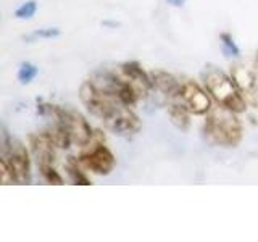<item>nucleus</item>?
<instances>
[{"label":"nucleus","instance_id":"nucleus-1","mask_svg":"<svg viewBox=\"0 0 258 242\" xmlns=\"http://www.w3.org/2000/svg\"><path fill=\"white\" fill-rule=\"evenodd\" d=\"M242 123L236 116V111L224 107H216L210 110L205 121L207 139L221 147H236L242 141Z\"/></svg>","mask_w":258,"mask_h":242},{"label":"nucleus","instance_id":"nucleus-2","mask_svg":"<svg viewBox=\"0 0 258 242\" xmlns=\"http://www.w3.org/2000/svg\"><path fill=\"white\" fill-rule=\"evenodd\" d=\"M204 83L212 99L224 108H229L236 113L245 110V99L240 94L239 87L223 70L210 67L204 75Z\"/></svg>","mask_w":258,"mask_h":242},{"label":"nucleus","instance_id":"nucleus-3","mask_svg":"<svg viewBox=\"0 0 258 242\" xmlns=\"http://www.w3.org/2000/svg\"><path fill=\"white\" fill-rule=\"evenodd\" d=\"M79 163L83 168L89 169L97 176H107L115 168L116 158L107 145L102 141H94L92 136L91 142L86 145V150L81 153Z\"/></svg>","mask_w":258,"mask_h":242},{"label":"nucleus","instance_id":"nucleus-4","mask_svg":"<svg viewBox=\"0 0 258 242\" xmlns=\"http://www.w3.org/2000/svg\"><path fill=\"white\" fill-rule=\"evenodd\" d=\"M0 160L5 161L10 169L15 184H29L31 183V160L26 147L16 139L2 147V157Z\"/></svg>","mask_w":258,"mask_h":242},{"label":"nucleus","instance_id":"nucleus-5","mask_svg":"<svg viewBox=\"0 0 258 242\" xmlns=\"http://www.w3.org/2000/svg\"><path fill=\"white\" fill-rule=\"evenodd\" d=\"M103 123L113 134L123 137L134 136L142 128L139 116L131 110V107H126L123 103L113 105L110 111L103 116Z\"/></svg>","mask_w":258,"mask_h":242},{"label":"nucleus","instance_id":"nucleus-6","mask_svg":"<svg viewBox=\"0 0 258 242\" xmlns=\"http://www.w3.org/2000/svg\"><path fill=\"white\" fill-rule=\"evenodd\" d=\"M185 108H187L192 115H207L212 110V95L208 94V91L202 89L197 83H187L182 84L181 94L177 97Z\"/></svg>","mask_w":258,"mask_h":242},{"label":"nucleus","instance_id":"nucleus-7","mask_svg":"<svg viewBox=\"0 0 258 242\" xmlns=\"http://www.w3.org/2000/svg\"><path fill=\"white\" fill-rule=\"evenodd\" d=\"M60 119L63 121V125L67 126L73 144L79 145V147H86V145L91 142L92 136H94L92 128L79 111L64 108L61 111Z\"/></svg>","mask_w":258,"mask_h":242},{"label":"nucleus","instance_id":"nucleus-8","mask_svg":"<svg viewBox=\"0 0 258 242\" xmlns=\"http://www.w3.org/2000/svg\"><path fill=\"white\" fill-rule=\"evenodd\" d=\"M79 97H81V102L86 105V108L91 111L92 115L99 116L100 119H103V116L110 111L113 105L118 103L115 100H111L110 97H107L105 94H102L91 81H86V83L81 86Z\"/></svg>","mask_w":258,"mask_h":242},{"label":"nucleus","instance_id":"nucleus-9","mask_svg":"<svg viewBox=\"0 0 258 242\" xmlns=\"http://www.w3.org/2000/svg\"><path fill=\"white\" fill-rule=\"evenodd\" d=\"M118 73L136 89V92L139 94L141 99L147 97V94L150 92V89H153L150 73H145L137 62H126V63H123L119 67Z\"/></svg>","mask_w":258,"mask_h":242},{"label":"nucleus","instance_id":"nucleus-10","mask_svg":"<svg viewBox=\"0 0 258 242\" xmlns=\"http://www.w3.org/2000/svg\"><path fill=\"white\" fill-rule=\"evenodd\" d=\"M29 145H31L32 157L36 158L39 168L52 166L55 163V147H56V145H55L53 139L47 131L31 136L29 137Z\"/></svg>","mask_w":258,"mask_h":242},{"label":"nucleus","instance_id":"nucleus-11","mask_svg":"<svg viewBox=\"0 0 258 242\" xmlns=\"http://www.w3.org/2000/svg\"><path fill=\"white\" fill-rule=\"evenodd\" d=\"M232 79L236 86L239 87L240 94L244 95V99L253 103L258 108V75L252 70L245 67H234L232 70Z\"/></svg>","mask_w":258,"mask_h":242},{"label":"nucleus","instance_id":"nucleus-12","mask_svg":"<svg viewBox=\"0 0 258 242\" xmlns=\"http://www.w3.org/2000/svg\"><path fill=\"white\" fill-rule=\"evenodd\" d=\"M150 78L153 83V89H157L158 92L166 95L169 100H174L179 97L182 84L173 75H169V73L161 71V70H153L150 71Z\"/></svg>","mask_w":258,"mask_h":242},{"label":"nucleus","instance_id":"nucleus-13","mask_svg":"<svg viewBox=\"0 0 258 242\" xmlns=\"http://www.w3.org/2000/svg\"><path fill=\"white\" fill-rule=\"evenodd\" d=\"M189 113L190 111L185 108L177 99L171 100L168 105V116H169V119H171V123L177 129H181V131H187V128L190 125Z\"/></svg>","mask_w":258,"mask_h":242},{"label":"nucleus","instance_id":"nucleus-14","mask_svg":"<svg viewBox=\"0 0 258 242\" xmlns=\"http://www.w3.org/2000/svg\"><path fill=\"white\" fill-rule=\"evenodd\" d=\"M67 174H68L70 181L73 184H79V186H89V184H91L89 177L84 174L83 169H81L79 161H75V160L68 161V163H67Z\"/></svg>","mask_w":258,"mask_h":242},{"label":"nucleus","instance_id":"nucleus-15","mask_svg":"<svg viewBox=\"0 0 258 242\" xmlns=\"http://www.w3.org/2000/svg\"><path fill=\"white\" fill-rule=\"evenodd\" d=\"M39 75V68L36 67L34 63H29V62H24L20 65V70H18V81L21 84H29L31 81H34L36 76Z\"/></svg>","mask_w":258,"mask_h":242},{"label":"nucleus","instance_id":"nucleus-16","mask_svg":"<svg viewBox=\"0 0 258 242\" xmlns=\"http://www.w3.org/2000/svg\"><path fill=\"white\" fill-rule=\"evenodd\" d=\"M220 42H221V50L226 56H239L240 55V48L237 47L236 42H234V39L229 32H221Z\"/></svg>","mask_w":258,"mask_h":242},{"label":"nucleus","instance_id":"nucleus-17","mask_svg":"<svg viewBox=\"0 0 258 242\" xmlns=\"http://www.w3.org/2000/svg\"><path fill=\"white\" fill-rule=\"evenodd\" d=\"M36 12H37V2L36 0H28V2L21 4L16 8L15 16L18 20H31L36 15Z\"/></svg>","mask_w":258,"mask_h":242},{"label":"nucleus","instance_id":"nucleus-18","mask_svg":"<svg viewBox=\"0 0 258 242\" xmlns=\"http://www.w3.org/2000/svg\"><path fill=\"white\" fill-rule=\"evenodd\" d=\"M40 169V174H42V177L45 179V183L48 184H55V186H61L64 181L63 177L60 176V173L56 171V169L52 166H44V168H39Z\"/></svg>","mask_w":258,"mask_h":242},{"label":"nucleus","instance_id":"nucleus-19","mask_svg":"<svg viewBox=\"0 0 258 242\" xmlns=\"http://www.w3.org/2000/svg\"><path fill=\"white\" fill-rule=\"evenodd\" d=\"M60 36V29L58 28H40L36 29L32 34L26 36L24 39L26 40H32V39H55Z\"/></svg>","mask_w":258,"mask_h":242},{"label":"nucleus","instance_id":"nucleus-20","mask_svg":"<svg viewBox=\"0 0 258 242\" xmlns=\"http://www.w3.org/2000/svg\"><path fill=\"white\" fill-rule=\"evenodd\" d=\"M166 2L171 5V7H182L185 0H166Z\"/></svg>","mask_w":258,"mask_h":242}]
</instances>
